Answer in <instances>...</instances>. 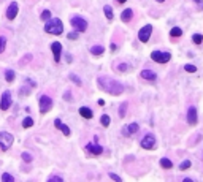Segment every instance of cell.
Here are the masks:
<instances>
[{
    "label": "cell",
    "instance_id": "cell-41",
    "mask_svg": "<svg viewBox=\"0 0 203 182\" xmlns=\"http://www.w3.org/2000/svg\"><path fill=\"white\" fill-rule=\"evenodd\" d=\"M99 104H100V106H103V104H105V100L100 98V100H99Z\"/></svg>",
    "mask_w": 203,
    "mask_h": 182
},
{
    "label": "cell",
    "instance_id": "cell-40",
    "mask_svg": "<svg viewBox=\"0 0 203 182\" xmlns=\"http://www.w3.org/2000/svg\"><path fill=\"white\" fill-rule=\"evenodd\" d=\"M64 97H65V100H68V102L72 100V94H70V92H67V94H65Z\"/></svg>",
    "mask_w": 203,
    "mask_h": 182
},
{
    "label": "cell",
    "instance_id": "cell-31",
    "mask_svg": "<svg viewBox=\"0 0 203 182\" xmlns=\"http://www.w3.org/2000/svg\"><path fill=\"white\" fill-rule=\"evenodd\" d=\"M70 79H72V81H73V83H75V84H76V86H81V84H83V83H81V79H79V78H78V76H76V75H73V73H72V75H70Z\"/></svg>",
    "mask_w": 203,
    "mask_h": 182
},
{
    "label": "cell",
    "instance_id": "cell-23",
    "mask_svg": "<svg viewBox=\"0 0 203 182\" xmlns=\"http://www.w3.org/2000/svg\"><path fill=\"white\" fill-rule=\"evenodd\" d=\"M32 125H33V119L32 117H26L24 121H22V127H24V128H30Z\"/></svg>",
    "mask_w": 203,
    "mask_h": 182
},
{
    "label": "cell",
    "instance_id": "cell-11",
    "mask_svg": "<svg viewBox=\"0 0 203 182\" xmlns=\"http://www.w3.org/2000/svg\"><path fill=\"white\" fill-rule=\"evenodd\" d=\"M51 51L54 54V60L56 62H60V52H62V44L59 41H54V43H51Z\"/></svg>",
    "mask_w": 203,
    "mask_h": 182
},
{
    "label": "cell",
    "instance_id": "cell-16",
    "mask_svg": "<svg viewBox=\"0 0 203 182\" xmlns=\"http://www.w3.org/2000/svg\"><path fill=\"white\" fill-rule=\"evenodd\" d=\"M141 78L148 79V81H155V79H157V75H155L152 70H143V71H141Z\"/></svg>",
    "mask_w": 203,
    "mask_h": 182
},
{
    "label": "cell",
    "instance_id": "cell-3",
    "mask_svg": "<svg viewBox=\"0 0 203 182\" xmlns=\"http://www.w3.org/2000/svg\"><path fill=\"white\" fill-rule=\"evenodd\" d=\"M11 144H13V135L2 131L0 133V147H2V150H8Z\"/></svg>",
    "mask_w": 203,
    "mask_h": 182
},
{
    "label": "cell",
    "instance_id": "cell-35",
    "mask_svg": "<svg viewBox=\"0 0 203 182\" xmlns=\"http://www.w3.org/2000/svg\"><path fill=\"white\" fill-rule=\"evenodd\" d=\"M22 160L27 162V163H30V162H32V155H30V154H27V152H24V154H22Z\"/></svg>",
    "mask_w": 203,
    "mask_h": 182
},
{
    "label": "cell",
    "instance_id": "cell-10",
    "mask_svg": "<svg viewBox=\"0 0 203 182\" xmlns=\"http://www.w3.org/2000/svg\"><path fill=\"white\" fill-rule=\"evenodd\" d=\"M197 119H198L197 108H195V106H190L189 109H187V122H189L190 125H195V123H197Z\"/></svg>",
    "mask_w": 203,
    "mask_h": 182
},
{
    "label": "cell",
    "instance_id": "cell-24",
    "mask_svg": "<svg viewBox=\"0 0 203 182\" xmlns=\"http://www.w3.org/2000/svg\"><path fill=\"white\" fill-rule=\"evenodd\" d=\"M110 121H111L110 116H106V114H103V116L100 117V122H102V125H103V127H108V125H110Z\"/></svg>",
    "mask_w": 203,
    "mask_h": 182
},
{
    "label": "cell",
    "instance_id": "cell-6",
    "mask_svg": "<svg viewBox=\"0 0 203 182\" xmlns=\"http://www.w3.org/2000/svg\"><path fill=\"white\" fill-rule=\"evenodd\" d=\"M151 33H152V25H151V24L144 25L143 29L138 32V38H140V41H141V43H148V41H149Z\"/></svg>",
    "mask_w": 203,
    "mask_h": 182
},
{
    "label": "cell",
    "instance_id": "cell-18",
    "mask_svg": "<svg viewBox=\"0 0 203 182\" xmlns=\"http://www.w3.org/2000/svg\"><path fill=\"white\" fill-rule=\"evenodd\" d=\"M132 16H133V11H132L130 8H127V10L122 11V14H121V19H122L124 22H128V21L132 19Z\"/></svg>",
    "mask_w": 203,
    "mask_h": 182
},
{
    "label": "cell",
    "instance_id": "cell-28",
    "mask_svg": "<svg viewBox=\"0 0 203 182\" xmlns=\"http://www.w3.org/2000/svg\"><path fill=\"white\" fill-rule=\"evenodd\" d=\"M40 18L43 19V21H49V19H51V11H49V10H45V11L41 13Z\"/></svg>",
    "mask_w": 203,
    "mask_h": 182
},
{
    "label": "cell",
    "instance_id": "cell-26",
    "mask_svg": "<svg viewBox=\"0 0 203 182\" xmlns=\"http://www.w3.org/2000/svg\"><path fill=\"white\" fill-rule=\"evenodd\" d=\"M192 40H194V43H195V44H202V41H203V35L195 33L194 37H192Z\"/></svg>",
    "mask_w": 203,
    "mask_h": 182
},
{
    "label": "cell",
    "instance_id": "cell-42",
    "mask_svg": "<svg viewBox=\"0 0 203 182\" xmlns=\"http://www.w3.org/2000/svg\"><path fill=\"white\" fill-rule=\"evenodd\" d=\"M124 2H127V0H118V3H124Z\"/></svg>",
    "mask_w": 203,
    "mask_h": 182
},
{
    "label": "cell",
    "instance_id": "cell-9",
    "mask_svg": "<svg viewBox=\"0 0 203 182\" xmlns=\"http://www.w3.org/2000/svg\"><path fill=\"white\" fill-rule=\"evenodd\" d=\"M155 146V138H154V135H146L143 139H141V147L143 149H152Z\"/></svg>",
    "mask_w": 203,
    "mask_h": 182
},
{
    "label": "cell",
    "instance_id": "cell-43",
    "mask_svg": "<svg viewBox=\"0 0 203 182\" xmlns=\"http://www.w3.org/2000/svg\"><path fill=\"white\" fill-rule=\"evenodd\" d=\"M157 2H165V0H157Z\"/></svg>",
    "mask_w": 203,
    "mask_h": 182
},
{
    "label": "cell",
    "instance_id": "cell-1",
    "mask_svg": "<svg viewBox=\"0 0 203 182\" xmlns=\"http://www.w3.org/2000/svg\"><path fill=\"white\" fill-rule=\"evenodd\" d=\"M99 87L102 89V90L111 94V95H121L124 92L122 84H121L119 81H116V79L108 78V76H102V78H99Z\"/></svg>",
    "mask_w": 203,
    "mask_h": 182
},
{
    "label": "cell",
    "instance_id": "cell-17",
    "mask_svg": "<svg viewBox=\"0 0 203 182\" xmlns=\"http://www.w3.org/2000/svg\"><path fill=\"white\" fill-rule=\"evenodd\" d=\"M79 114L83 116L84 119H92V116H94V113H92L91 108H86V106L79 108Z\"/></svg>",
    "mask_w": 203,
    "mask_h": 182
},
{
    "label": "cell",
    "instance_id": "cell-38",
    "mask_svg": "<svg viewBox=\"0 0 203 182\" xmlns=\"http://www.w3.org/2000/svg\"><path fill=\"white\" fill-rule=\"evenodd\" d=\"M110 177L113 181H121V177L118 176V174H114V173H110Z\"/></svg>",
    "mask_w": 203,
    "mask_h": 182
},
{
    "label": "cell",
    "instance_id": "cell-15",
    "mask_svg": "<svg viewBox=\"0 0 203 182\" xmlns=\"http://www.w3.org/2000/svg\"><path fill=\"white\" fill-rule=\"evenodd\" d=\"M54 125H56V128H59L62 133L65 135V136H70V128L65 125V123L60 122V119H56V121H54Z\"/></svg>",
    "mask_w": 203,
    "mask_h": 182
},
{
    "label": "cell",
    "instance_id": "cell-13",
    "mask_svg": "<svg viewBox=\"0 0 203 182\" xmlns=\"http://www.w3.org/2000/svg\"><path fill=\"white\" fill-rule=\"evenodd\" d=\"M138 123H130L128 127H124L122 128V133L126 135V136H130V135H133V133H136L138 131Z\"/></svg>",
    "mask_w": 203,
    "mask_h": 182
},
{
    "label": "cell",
    "instance_id": "cell-21",
    "mask_svg": "<svg viewBox=\"0 0 203 182\" xmlns=\"http://www.w3.org/2000/svg\"><path fill=\"white\" fill-rule=\"evenodd\" d=\"M160 166L165 169H170L171 166H173V163H171V160H168V158H160Z\"/></svg>",
    "mask_w": 203,
    "mask_h": 182
},
{
    "label": "cell",
    "instance_id": "cell-2",
    "mask_svg": "<svg viewBox=\"0 0 203 182\" xmlns=\"http://www.w3.org/2000/svg\"><path fill=\"white\" fill-rule=\"evenodd\" d=\"M45 32L53 33V35H60L64 33V24L60 19H51L48 24L45 25Z\"/></svg>",
    "mask_w": 203,
    "mask_h": 182
},
{
    "label": "cell",
    "instance_id": "cell-37",
    "mask_svg": "<svg viewBox=\"0 0 203 182\" xmlns=\"http://www.w3.org/2000/svg\"><path fill=\"white\" fill-rule=\"evenodd\" d=\"M68 38H70V40H76V38H78V32H72V33H68Z\"/></svg>",
    "mask_w": 203,
    "mask_h": 182
},
{
    "label": "cell",
    "instance_id": "cell-25",
    "mask_svg": "<svg viewBox=\"0 0 203 182\" xmlns=\"http://www.w3.org/2000/svg\"><path fill=\"white\" fill-rule=\"evenodd\" d=\"M170 35H171V37H181L182 30L179 29V27H173V29H171V32H170Z\"/></svg>",
    "mask_w": 203,
    "mask_h": 182
},
{
    "label": "cell",
    "instance_id": "cell-29",
    "mask_svg": "<svg viewBox=\"0 0 203 182\" xmlns=\"http://www.w3.org/2000/svg\"><path fill=\"white\" fill-rule=\"evenodd\" d=\"M5 46H6V38L5 37H0V54L5 51Z\"/></svg>",
    "mask_w": 203,
    "mask_h": 182
},
{
    "label": "cell",
    "instance_id": "cell-4",
    "mask_svg": "<svg viewBox=\"0 0 203 182\" xmlns=\"http://www.w3.org/2000/svg\"><path fill=\"white\" fill-rule=\"evenodd\" d=\"M151 57H152V60L157 62V63H167V62L171 59V54L170 52H160V51H152Z\"/></svg>",
    "mask_w": 203,
    "mask_h": 182
},
{
    "label": "cell",
    "instance_id": "cell-7",
    "mask_svg": "<svg viewBox=\"0 0 203 182\" xmlns=\"http://www.w3.org/2000/svg\"><path fill=\"white\" fill-rule=\"evenodd\" d=\"M51 106H53V100L49 98L48 95H41L40 97V111L43 114L48 113V111L51 109Z\"/></svg>",
    "mask_w": 203,
    "mask_h": 182
},
{
    "label": "cell",
    "instance_id": "cell-33",
    "mask_svg": "<svg viewBox=\"0 0 203 182\" xmlns=\"http://www.w3.org/2000/svg\"><path fill=\"white\" fill-rule=\"evenodd\" d=\"M184 70L187 73H195L197 71V67H194V65H184Z\"/></svg>",
    "mask_w": 203,
    "mask_h": 182
},
{
    "label": "cell",
    "instance_id": "cell-8",
    "mask_svg": "<svg viewBox=\"0 0 203 182\" xmlns=\"http://www.w3.org/2000/svg\"><path fill=\"white\" fill-rule=\"evenodd\" d=\"M11 104V92L10 90H5L2 95V100H0V109L2 111H6Z\"/></svg>",
    "mask_w": 203,
    "mask_h": 182
},
{
    "label": "cell",
    "instance_id": "cell-19",
    "mask_svg": "<svg viewBox=\"0 0 203 182\" xmlns=\"http://www.w3.org/2000/svg\"><path fill=\"white\" fill-rule=\"evenodd\" d=\"M103 52H105L103 46H92L91 48V54H94V56H102Z\"/></svg>",
    "mask_w": 203,
    "mask_h": 182
},
{
    "label": "cell",
    "instance_id": "cell-30",
    "mask_svg": "<svg viewBox=\"0 0 203 182\" xmlns=\"http://www.w3.org/2000/svg\"><path fill=\"white\" fill-rule=\"evenodd\" d=\"M187 168H190V162L189 160H184L181 165H179V169H181V171H184V169H187Z\"/></svg>",
    "mask_w": 203,
    "mask_h": 182
},
{
    "label": "cell",
    "instance_id": "cell-27",
    "mask_svg": "<svg viewBox=\"0 0 203 182\" xmlns=\"http://www.w3.org/2000/svg\"><path fill=\"white\" fill-rule=\"evenodd\" d=\"M2 181H3V182H13L14 177L11 176V174H8V173H3V174H2Z\"/></svg>",
    "mask_w": 203,
    "mask_h": 182
},
{
    "label": "cell",
    "instance_id": "cell-34",
    "mask_svg": "<svg viewBox=\"0 0 203 182\" xmlns=\"http://www.w3.org/2000/svg\"><path fill=\"white\" fill-rule=\"evenodd\" d=\"M48 181H49V182H62L64 179H62L60 176H49V177H48Z\"/></svg>",
    "mask_w": 203,
    "mask_h": 182
},
{
    "label": "cell",
    "instance_id": "cell-5",
    "mask_svg": "<svg viewBox=\"0 0 203 182\" xmlns=\"http://www.w3.org/2000/svg\"><path fill=\"white\" fill-rule=\"evenodd\" d=\"M70 22H72V25L76 29V32H84V30L87 29V21L83 19L81 16H73Z\"/></svg>",
    "mask_w": 203,
    "mask_h": 182
},
{
    "label": "cell",
    "instance_id": "cell-12",
    "mask_svg": "<svg viewBox=\"0 0 203 182\" xmlns=\"http://www.w3.org/2000/svg\"><path fill=\"white\" fill-rule=\"evenodd\" d=\"M18 10H19L18 8V3L13 2L8 6V10H6V18H8V19H14V18H16V14H18Z\"/></svg>",
    "mask_w": 203,
    "mask_h": 182
},
{
    "label": "cell",
    "instance_id": "cell-14",
    "mask_svg": "<svg viewBox=\"0 0 203 182\" xmlns=\"http://www.w3.org/2000/svg\"><path fill=\"white\" fill-rule=\"evenodd\" d=\"M87 150H89V152H92L94 155H99V154L103 152V147L99 146L97 142H89V144H87Z\"/></svg>",
    "mask_w": 203,
    "mask_h": 182
},
{
    "label": "cell",
    "instance_id": "cell-32",
    "mask_svg": "<svg viewBox=\"0 0 203 182\" xmlns=\"http://www.w3.org/2000/svg\"><path fill=\"white\" fill-rule=\"evenodd\" d=\"M126 109H127V103H122V104H121V108H119V116H121V117L126 116Z\"/></svg>",
    "mask_w": 203,
    "mask_h": 182
},
{
    "label": "cell",
    "instance_id": "cell-36",
    "mask_svg": "<svg viewBox=\"0 0 203 182\" xmlns=\"http://www.w3.org/2000/svg\"><path fill=\"white\" fill-rule=\"evenodd\" d=\"M128 68H130V67H128L127 63H119V65H118V70H119V71H127Z\"/></svg>",
    "mask_w": 203,
    "mask_h": 182
},
{
    "label": "cell",
    "instance_id": "cell-20",
    "mask_svg": "<svg viewBox=\"0 0 203 182\" xmlns=\"http://www.w3.org/2000/svg\"><path fill=\"white\" fill-rule=\"evenodd\" d=\"M103 11H105V16H106L108 21H111L113 19V10H111V6L110 5H105L103 6Z\"/></svg>",
    "mask_w": 203,
    "mask_h": 182
},
{
    "label": "cell",
    "instance_id": "cell-39",
    "mask_svg": "<svg viewBox=\"0 0 203 182\" xmlns=\"http://www.w3.org/2000/svg\"><path fill=\"white\" fill-rule=\"evenodd\" d=\"M194 2L198 5V8H200V10H203V0H194Z\"/></svg>",
    "mask_w": 203,
    "mask_h": 182
},
{
    "label": "cell",
    "instance_id": "cell-22",
    "mask_svg": "<svg viewBox=\"0 0 203 182\" xmlns=\"http://www.w3.org/2000/svg\"><path fill=\"white\" fill-rule=\"evenodd\" d=\"M5 79H6V83H13V79H14V71L13 70H6L5 71Z\"/></svg>",
    "mask_w": 203,
    "mask_h": 182
}]
</instances>
